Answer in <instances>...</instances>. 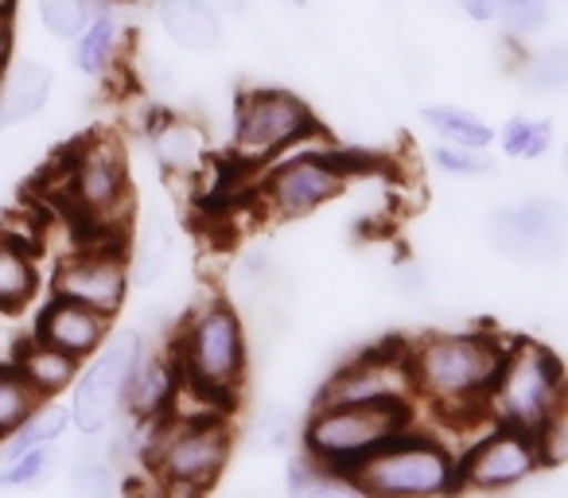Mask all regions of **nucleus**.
<instances>
[{
	"label": "nucleus",
	"mask_w": 568,
	"mask_h": 498,
	"mask_svg": "<svg viewBox=\"0 0 568 498\" xmlns=\"http://www.w3.org/2000/svg\"><path fill=\"white\" fill-rule=\"evenodd\" d=\"M425 121L444 136L448 144H464V149H487L495 141L483 118L459 110V105H425Z\"/></svg>",
	"instance_id": "23"
},
{
	"label": "nucleus",
	"mask_w": 568,
	"mask_h": 498,
	"mask_svg": "<svg viewBox=\"0 0 568 498\" xmlns=\"http://www.w3.org/2000/svg\"><path fill=\"white\" fill-rule=\"evenodd\" d=\"M141 335L136 332H118L110 343L98 347V358L79 370V386H74L71 402V425H79V433L98 436L102 428H110L113 413L121 409L125 397V382L133 374V363L141 355Z\"/></svg>",
	"instance_id": "9"
},
{
	"label": "nucleus",
	"mask_w": 568,
	"mask_h": 498,
	"mask_svg": "<svg viewBox=\"0 0 568 498\" xmlns=\"http://www.w3.org/2000/svg\"><path fill=\"white\" fill-rule=\"evenodd\" d=\"M40 405V394L20 378L17 366H0V436H9L12 428L24 425Z\"/></svg>",
	"instance_id": "25"
},
{
	"label": "nucleus",
	"mask_w": 568,
	"mask_h": 498,
	"mask_svg": "<svg viewBox=\"0 0 568 498\" xmlns=\"http://www.w3.org/2000/svg\"><path fill=\"white\" fill-rule=\"evenodd\" d=\"M413 428V402H371V405H316L304 425V456L343 475ZM347 482V479H343Z\"/></svg>",
	"instance_id": "5"
},
{
	"label": "nucleus",
	"mask_w": 568,
	"mask_h": 498,
	"mask_svg": "<svg viewBox=\"0 0 568 498\" xmlns=\"http://www.w3.org/2000/svg\"><path fill=\"white\" fill-rule=\"evenodd\" d=\"M36 9H40L43 28H48L55 40H74L90 20L87 0H36Z\"/></svg>",
	"instance_id": "26"
},
{
	"label": "nucleus",
	"mask_w": 568,
	"mask_h": 498,
	"mask_svg": "<svg viewBox=\"0 0 568 498\" xmlns=\"http://www.w3.org/2000/svg\"><path fill=\"white\" fill-rule=\"evenodd\" d=\"M175 394H180V370H175V358L168 355H136L133 374L125 382V397L121 405L129 409L133 420H156L164 413H172Z\"/></svg>",
	"instance_id": "16"
},
{
	"label": "nucleus",
	"mask_w": 568,
	"mask_h": 498,
	"mask_svg": "<svg viewBox=\"0 0 568 498\" xmlns=\"http://www.w3.org/2000/svg\"><path fill=\"white\" fill-rule=\"evenodd\" d=\"M316 133V113L288 90H250L237 98L234 113V160L237 164H268L284 149Z\"/></svg>",
	"instance_id": "7"
},
{
	"label": "nucleus",
	"mask_w": 568,
	"mask_h": 498,
	"mask_svg": "<svg viewBox=\"0 0 568 498\" xmlns=\"http://www.w3.org/2000/svg\"><path fill=\"white\" fill-rule=\"evenodd\" d=\"M541 467L537 459V444L529 433L510 425H498L487 440H479L464 459H459L456 482L459 490L475 487V490H506L526 482L529 475Z\"/></svg>",
	"instance_id": "13"
},
{
	"label": "nucleus",
	"mask_w": 568,
	"mask_h": 498,
	"mask_svg": "<svg viewBox=\"0 0 568 498\" xmlns=\"http://www.w3.org/2000/svg\"><path fill=\"white\" fill-rule=\"evenodd\" d=\"M371 402H413L405 343H394V347L386 343V347L363 350L347 366H339L316 397V405H371Z\"/></svg>",
	"instance_id": "10"
},
{
	"label": "nucleus",
	"mask_w": 568,
	"mask_h": 498,
	"mask_svg": "<svg viewBox=\"0 0 568 498\" xmlns=\"http://www.w3.org/2000/svg\"><path fill=\"white\" fill-rule=\"evenodd\" d=\"M456 471H459L456 451L444 448L436 436H420V433H413V428H405L402 436H394V440L382 444L378 451L358 459L343 479H347L351 490H363V495L428 498V495L459 490Z\"/></svg>",
	"instance_id": "4"
},
{
	"label": "nucleus",
	"mask_w": 568,
	"mask_h": 498,
	"mask_svg": "<svg viewBox=\"0 0 568 498\" xmlns=\"http://www.w3.org/2000/svg\"><path fill=\"white\" fill-rule=\"evenodd\" d=\"M129 293V262H125V242H94L79 254H71L55 270V296L67 301L90 304V308L113 312L125 304Z\"/></svg>",
	"instance_id": "11"
},
{
	"label": "nucleus",
	"mask_w": 568,
	"mask_h": 498,
	"mask_svg": "<svg viewBox=\"0 0 568 498\" xmlns=\"http://www.w3.org/2000/svg\"><path fill=\"white\" fill-rule=\"evenodd\" d=\"M160 28L183 51H214L222 43V17L214 0H156Z\"/></svg>",
	"instance_id": "17"
},
{
	"label": "nucleus",
	"mask_w": 568,
	"mask_h": 498,
	"mask_svg": "<svg viewBox=\"0 0 568 498\" xmlns=\"http://www.w3.org/2000/svg\"><path fill=\"white\" fill-rule=\"evenodd\" d=\"M156 149L172 167H187V164H195V156H199V141L187 125H168L164 133L156 136Z\"/></svg>",
	"instance_id": "31"
},
{
	"label": "nucleus",
	"mask_w": 568,
	"mask_h": 498,
	"mask_svg": "<svg viewBox=\"0 0 568 498\" xmlns=\"http://www.w3.org/2000/svg\"><path fill=\"white\" fill-rule=\"evenodd\" d=\"M105 335H110V316L90 308V304L67 301V296H55V301L40 312V324H36V339L55 350H67V355H74L79 363L102 347Z\"/></svg>",
	"instance_id": "14"
},
{
	"label": "nucleus",
	"mask_w": 568,
	"mask_h": 498,
	"mask_svg": "<svg viewBox=\"0 0 568 498\" xmlns=\"http://www.w3.org/2000/svg\"><path fill=\"white\" fill-rule=\"evenodd\" d=\"M549 9H545V0H495V20H503L510 32L529 35L545 24Z\"/></svg>",
	"instance_id": "29"
},
{
	"label": "nucleus",
	"mask_w": 568,
	"mask_h": 498,
	"mask_svg": "<svg viewBox=\"0 0 568 498\" xmlns=\"http://www.w3.org/2000/svg\"><path fill=\"white\" fill-rule=\"evenodd\" d=\"M503 144L510 156L534 160L549 149V121H529V118H510L503 129Z\"/></svg>",
	"instance_id": "28"
},
{
	"label": "nucleus",
	"mask_w": 568,
	"mask_h": 498,
	"mask_svg": "<svg viewBox=\"0 0 568 498\" xmlns=\"http://www.w3.org/2000/svg\"><path fill=\"white\" fill-rule=\"evenodd\" d=\"M17 12V0H0V17H12Z\"/></svg>",
	"instance_id": "36"
},
{
	"label": "nucleus",
	"mask_w": 568,
	"mask_h": 498,
	"mask_svg": "<svg viewBox=\"0 0 568 498\" xmlns=\"http://www.w3.org/2000/svg\"><path fill=\"white\" fill-rule=\"evenodd\" d=\"M433 164L444 167L452 175H490L495 164L487 156H475V149H464V144H440L433 152Z\"/></svg>",
	"instance_id": "30"
},
{
	"label": "nucleus",
	"mask_w": 568,
	"mask_h": 498,
	"mask_svg": "<svg viewBox=\"0 0 568 498\" xmlns=\"http://www.w3.org/2000/svg\"><path fill=\"white\" fill-rule=\"evenodd\" d=\"M565 405V374L545 343H506L503 366L487 394V413L498 425L521 428L534 436Z\"/></svg>",
	"instance_id": "6"
},
{
	"label": "nucleus",
	"mask_w": 568,
	"mask_h": 498,
	"mask_svg": "<svg viewBox=\"0 0 568 498\" xmlns=\"http://www.w3.org/2000/svg\"><path fill=\"white\" fill-rule=\"evenodd\" d=\"M12 366H17L20 378H24L28 386L40 394V402L63 394V389L74 386V378H79V358L67 355V350L48 347V343H40V339L20 343L17 363H12Z\"/></svg>",
	"instance_id": "19"
},
{
	"label": "nucleus",
	"mask_w": 568,
	"mask_h": 498,
	"mask_svg": "<svg viewBox=\"0 0 568 498\" xmlns=\"http://www.w3.org/2000/svg\"><path fill=\"white\" fill-rule=\"evenodd\" d=\"M79 48H74V67L90 79L110 71V63L118 59V40H121V28H118V17L113 12H98L94 20H87L79 35Z\"/></svg>",
	"instance_id": "20"
},
{
	"label": "nucleus",
	"mask_w": 568,
	"mask_h": 498,
	"mask_svg": "<svg viewBox=\"0 0 568 498\" xmlns=\"http://www.w3.org/2000/svg\"><path fill=\"white\" fill-rule=\"evenodd\" d=\"M12 43H17V32H12V17H0V71L9 67Z\"/></svg>",
	"instance_id": "34"
},
{
	"label": "nucleus",
	"mask_w": 568,
	"mask_h": 498,
	"mask_svg": "<svg viewBox=\"0 0 568 498\" xmlns=\"http://www.w3.org/2000/svg\"><path fill=\"white\" fill-rule=\"evenodd\" d=\"M413 397H425L436 409L487 413V394L503 366L506 339L490 332H436L420 343H405Z\"/></svg>",
	"instance_id": "1"
},
{
	"label": "nucleus",
	"mask_w": 568,
	"mask_h": 498,
	"mask_svg": "<svg viewBox=\"0 0 568 498\" xmlns=\"http://www.w3.org/2000/svg\"><path fill=\"white\" fill-rule=\"evenodd\" d=\"M172 358L183 389L211 402L214 409H226L245 378V327L237 312L222 301L191 312Z\"/></svg>",
	"instance_id": "2"
},
{
	"label": "nucleus",
	"mask_w": 568,
	"mask_h": 498,
	"mask_svg": "<svg viewBox=\"0 0 568 498\" xmlns=\"http://www.w3.org/2000/svg\"><path fill=\"white\" fill-rule=\"evenodd\" d=\"M71 482L87 495H110L113 490V467L110 464H74Z\"/></svg>",
	"instance_id": "32"
},
{
	"label": "nucleus",
	"mask_w": 568,
	"mask_h": 498,
	"mask_svg": "<svg viewBox=\"0 0 568 498\" xmlns=\"http://www.w3.org/2000/svg\"><path fill=\"white\" fill-rule=\"evenodd\" d=\"M36 285H40L36 262L17 242H4V237H0V312L24 308L36 296Z\"/></svg>",
	"instance_id": "21"
},
{
	"label": "nucleus",
	"mask_w": 568,
	"mask_h": 498,
	"mask_svg": "<svg viewBox=\"0 0 568 498\" xmlns=\"http://www.w3.org/2000/svg\"><path fill=\"white\" fill-rule=\"evenodd\" d=\"M351 167L335 156H296L281 164L265 183V206L276 218H304L327 199H339Z\"/></svg>",
	"instance_id": "12"
},
{
	"label": "nucleus",
	"mask_w": 568,
	"mask_h": 498,
	"mask_svg": "<svg viewBox=\"0 0 568 498\" xmlns=\"http://www.w3.org/2000/svg\"><path fill=\"white\" fill-rule=\"evenodd\" d=\"M51 464H55V448H51V444H36V448L20 451V456L0 464V487H28V482L40 479Z\"/></svg>",
	"instance_id": "27"
},
{
	"label": "nucleus",
	"mask_w": 568,
	"mask_h": 498,
	"mask_svg": "<svg viewBox=\"0 0 568 498\" xmlns=\"http://www.w3.org/2000/svg\"><path fill=\"white\" fill-rule=\"evenodd\" d=\"M168 265H172V230H168L164 214H152L144 222L141 254H136V285H156Z\"/></svg>",
	"instance_id": "24"
},
{
	"label": "nucleus",
	"mask_w": 568,
	"mask_h": 498,
	"mask_svg": "<svg viewBox=\"0 0 568 498\" xmlns=\"http://www.w3.org/2000/svg\"><path fill=\"white\" fill-rule=\"evenodd\" d=\"M456 4L464 9L467 20H479V24L495 20V0H456Z\"/></svg>",
	"instance_id": "33"
},
{
	"label": "nucleus",
	"mask_w": 568,
	"mask_h": 498,
	"mask_svg": "<svg viewBox=\"0 0 568 498\" xmlns=\"http://www.w3.org/2000/svg\"><path fill=\"white\" fill-rule=\"evenodd\" d=\"M51 98V71L36 59H20L0 71V129L32 121Z\"/></svg>",
	"instance_id": "18"
},
{
	"label": "nucleus",
	"mask_w": 568,
	"mask_h": 498,
	"mask_svg": "<svg viewBox=\"0 0 568 498\" xmlns=\"http://www.w3.org/2000/svg\"><path fill=\"white\" fill-rule=\"evenodd\" d=\"M222 9L234 12V17H245V12H250V0H222Z\"/></svg>",
	"instance_id": "35"
},
{
	"label": "nucleus",
	"mask_w": 568,
	"mask_h": 498,
	"mask_svg": "<svg viewBox=\"0 0 568 498\" xmlns=\"http://www.w3.org/2000/svg\"><path fill=\"white\" fill-rule=\"evenodd\" d=\"M144 464L164 490L199 495L219 482L230 459V425L222 413H164L149 420Z\"/></svg>",
	"instance_id": "3"
},
{
	"label": "nucleus",
	"mask_w": 568,
	"mask_h": 498,
	"mask_svg": "<svg viewBox=\"0 0 568 498\" xmlns=\"http://www.w3.org/2000/svg\"><path fill=\"white\" fill-rule=\"evenodd\" d=\"M487 237L498 254L506 257H537L545 254V245L552 237V211L541 199H526V203L503 206L490 214Z\"/></svg>",
	"instance_id": "15"
},
{
	"label": "nucleus",
	"mask_w": 568,
	"mask_h": 498,
	"mask_svg": "<svg viewBox=\"0 0 568 498\" xmlns=\"http://www.w3.org/2000/svg\"><path fill=\"white\" fill-rule=\"evenodd\" d=\"M67 425H71V409H59V405H40V409H36L24 425L9 433L12 440L4 444V451H0V464H4V459H12V456H20V451L36 448V444H55L59 436L67 433Z\"/></svg>",
	"instance_id": "22"
},
{
	"label": "nucleus",
	"mask_w": 568,
	"mask_h": 498,
	"mask_svg": "<svg viewBox=\"0 0 568 498\" xmlns=\"http://www.w3.org/2000/svg\"><path fill=\"white\" fill-rule=\"evenodd\" d=\"M71 203L90 226L98 230V242H121L110 237V222H125L129 206V160L118 136H90L71 164Z\"/></svg>",
	"instance_id": "8"
}]
</instances>
